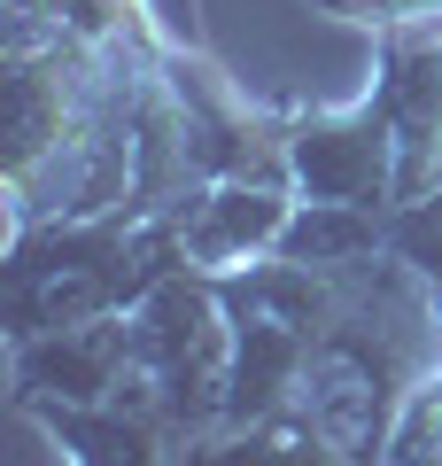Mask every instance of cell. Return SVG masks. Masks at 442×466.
<instances>
[{"instance_id": "cell-2", "label": "cell", "mask_w": 442, "mask_h": 466, "mask_svg": "<svg viewBox=\"0 0 442 466\" xmlns=\"http://www.w3.org/2000/svg\"><path fill=\"white\" fill-rule=\"evenodd\" d=\"M380 241L373 210H357V202H303V210L287 218V233H279V249L287 265H349V257H365Z\"/></svg>"}, {"instance_id": "cell-1", "label": "cell", "mask_w": 442, "mask_h": 466, "mask_svg": "<svg viewBox=\"0 0 442 466\" xmlns=\"http://www.w3.org/2000/svg\"><path fill=\"white\" fill-rule=\"evenodd\" d=\"M396 164H404V140H396L388 109L357 101V109L334 116H303L287 133V179L311 202H357V210H380L396 187Z\"/></svg>"}]
</instances>
